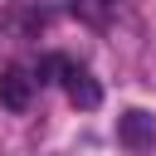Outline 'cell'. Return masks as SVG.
<instances>
[{
  "label": "cell",
  "instance_id": "1",
  "mask_svg": "<svg viewBox=\"0 0 156 156\" xmlns=\"http://www.w3.org/2000/svg\"><path fill=\"white\" fill-rule=\"evenodd\" d=\"M117 141L127 146V151H151L156 146V117L151 112H141V107H127L122 117H117Z\"/></svg>",
  "mask_w": 156,
  "mask_h": 156
},
{
  "label": "cell",
  "instance_id": "2",
  "mask_svg": "<svg viewBox=\"0 0 156 156\" xmlns=\"http://www.w3.org/2000/svg\"><path fill=\"white\" fill-rule=\"evenodd\" d=\"M63 88H68V102H73V107H83V112H93V107L102 102L98 78H93L88 68H78V63H63Z\"/></svg>",
  "mask_w": 156,
  "mask_h": 156
},
{
  "label": "cell",
  "instance_id": "3",
  "mask_svg": "<svg viewBox=\"0 0 156 156\" xmlns=\"http://www.w3.org/2000/svg\"><path fill=\"white\" fill-rule=\"evenodd\" d=\"M29 98H34V78H29L24 68H5V73H0V107L24 112Z\"/></svg>",
  "mask_w": 156,
  "mask_h": 156
},
{
  "label": "cell",
  "instance_id": "4",
  "mask_svg": "<svg viewBox=\"0 0 156 156\" xmlns=\"http://www.w3.org/2000/svg\"><path fill=\"white\" fill-rule=\"evenodd\" d=\"M68 5H73V15H78L83 24H93V29H102V24L112 20V10H117L112 0H68Z\"/></svg>",
  "mask_w": 156,
  "mask_h": 156
},
{
  "label": "cell",
  "instance_id": "5",
  "mask_svg": "<svg viewBox=\"0 0 156 156\" xmlns=\"http://www.w3.org/2000/svg\"><path fill=\"white\" fill-rule=\"evenodd\" d=\"M112 5H122V0H112Z\"/></svg>",
  "mask_w": 156,
  "mask_h": 156
}]
</instances>
